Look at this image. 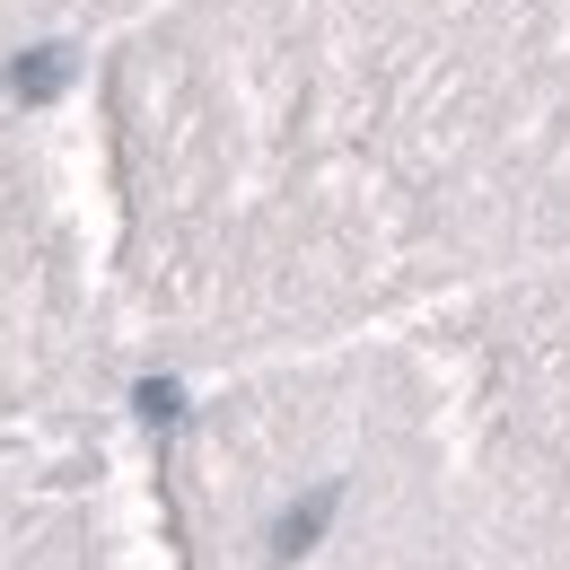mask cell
Segmentation results:
<instances>
[{"label": "cell", "instance_id": "6da1fadb", "mask_svg": "<svg viewBox=\"0 0 570 570\" xmlns=\"http://www.w3.org/2000/svg\"><path fill=\"white\" fill-rule=\"evenodd\" d=\"M62 79H71V53H27V62L9 71V88H18V97H53Z\"/></svg>", "mask_w": 570, "mask_h": 570}]
</instances>
